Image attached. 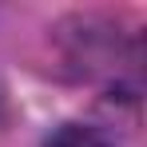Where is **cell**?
Returning a JSON list of instances; mask_svg holds the SVG:
<instances>
[{"instance_id":"obj_1","label":"cell","mask_w":147,"mask_h":147,"mask_svg":"<svg viewBox=\"0 0 147 147\" xmlns=\"http://www.w3.org/2000/svg\"><path fill=\"white\" fill-rule=\"evenodd\" d=\"M44 147H115L107 135H99L96 127H84V123H64L60 131H52Z\"/></svg>"}]
</instances>
